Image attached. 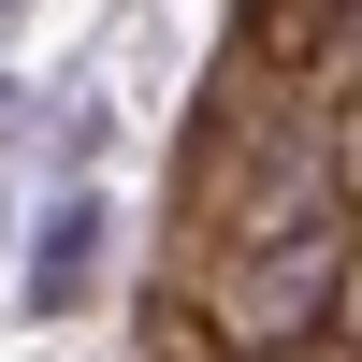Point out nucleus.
<instances>
[{"instance_id":"f257e3e1","label":"nucleus","mask_w":362,"mask_h":362,"mask_svg":"<svg viewBox=\"0 0 362 362\" xmlns=\"http://www.w3.org/2000/svg\"><path fill=\"white\" fill-rule=\"evenodd\" d=\"M348 203H305V218H261V232H232V261H218V348H247V362H290V348H319L334 334V305H348Z\"/></svg>"},{"instance_id":"f03ea898","label":"nucleus","mask_w":362,"mask_h":362,"mask_svg":"<svg viewBox=\"0 0 362 362\" xmlns=\"http://www.w3.org/2000/svg\"><path fill=\"white\" fill-rule=\"evenodd\" d=\"M102 261H116V189L44 174V203H29V247H15V305H29V319H73L87 290H102Z\"/></svg>"},{"instance_id":"7ed1b4c3","label":"nucleus","mask_w":362,"mask_h":362,"mask_svg":"<svg viewBox=\"0 0 362 362\" xmlns=\"http://www.w3.org/2000/svg\"><path fill=\"white\" fill-rule=\"evenodd\" d=\"M0 145H29V73L0 58Z\"/></svg>"},{"instance_id":"20e7f679","label":"nucleus","mask_w":362,"mask_h":362,"mask_svg":"<svg viewBox=\"0 0 362 362\" xmlns=\"http://www.w3.org/2000/svg\"><path fill=\"white\" fill-rule=\"evenodd\" d=\"M0 15H15V0H0Z\"/></svg>"}]
</instances>
